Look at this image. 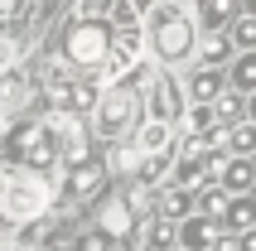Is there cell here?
I'll return each mask as SVG.
<instances>
[{
    "label": "cell",
    "mask_w": 256,
    "mask_h": 251,
    "mask_svg": "<svg viewBox=\"0 0 256 251\" xmlns=\"http://www.w3.org/2000/svg\"><path fill=\"white\" fill-rule=\"evenodd\" d=\"M140 39H145V48H150V58H160L164 68H179V63H188V58H194V48H198V24L188 20L184 5L160 0V5H150V10H145Z\"/></svg>",
    "instance_id": "obj_1"
},
{
    "label": "cell",
    "mask_w": 256,
    "mask_h": 251,
    "mask_svg": "<svg viewBox=\"0 0 256 251\" xmlns=\"http://www.w3.org/2000/svg\"><path fill=\"white\" fill-rule=\"evenodd\" d=\"M112 39H116L112 20H78V24H68L63 29V58H68V68L78 78H97L106 54H112Z\"/></svg>",
    "instance_id": "obj_2"
},
{
    "label": "cell",
    "mask_w": 256,
    "mask_h": 251,
    "mask_svg": "<svg viewBox=\"0 0 256 251\" xmlns=\"http://www.w3.org/2000/svg\"><path fill=\"white\" fill-rule=\"evenodd\" d=\"M92 116H97V130H102L106 140H121V136H130V130L140 126L145 102H140V92H136V87L112 82V87H102V97H97V106H92Z\"/></svg>",
    "instance_id": "obj_3"
},
{
    "label": "cell",
    "mask_w": 256,
    "mask_h": 251,
    "mask_svg": "<svg viewBox=\"0 0 256 251\" xmlns=\"http://www.w3.org/2000/svg\"><path fill=\"white\" fill-rule=\"evenodd\" d=\"M54 203V188L39 174H14L0 184V222H34Z\"/></svg>",
    "instance_id": "obj_4"
},
{
    "label": "cell",
    "mask_w": 256,
    "mask_h": 251,
    "mask_svg": "<svg viewBox=\"0 0 256 251\" xmlns=\"http://www.w3.org/2000/svg\"><path fill=\"white\" fill-rule=\"evenodd\" d=\"M145 116H155V121H179V116H184V87H179V82H174V78H170V72H155V78H150V87H145Z\"/></svg>",
    "instance_id": "obj_5"
},
{
    "label": "cell",
    "mask_w": 256,
    "mask_h": 251,
    "mask_svg": "<svg viewBox=\"0 0 256 251\" xmlns=\"http://www.w3.org/2000/svg\"><path fill=\"white\" fill-rule=\"evenodd\" d=\"M44 126H48V136H54L58 160H63V164H72V160H82V154H87V136H82V126H78V116L54 112Z\"/></svg>",
    "instance_id": "obj_6"
},
{
    "label": "cell",
    "mask_w": 256,
    "mask_h": 251,
    "mask_svg": "<svg viewBox=\"0 0 256 251\" xmlns=\"http://www.w3.org/2000/svg\"><path fill=\"white\" fill-rule=\"evenodd\" d=\"M97 227L102 232H106V237H130V232H136V208H130L126 203V194H112V198H102V208H97Z\"/></svg>",
    "instance_id": "obj_7"
},
{
    "label": "cell",
    "mask_w": 256,
    "mask_h": 251,
    "mask_svg": "<svg viewBox=\"0 0 256 251\" xmlns=\"http://www.w3.org/2000/svg\"><path fill=\"white\" fill-rule=\"evenodd\" d=\"M174 232H179V246H184V251H213L218 237H222V227H218L213 218H203V212L179 218V222H174Z\"/></svg>",
    "instance_id": "obj_8"
},
{
    "label": "cell",
    "mask_w": 256,
    "mask_h": 251,
    "mask_svg": "<svg viewBox=\"0 0 256 251\" xmlns=\"http://www.w3.org/2000/svg\"><path fill=\"white\" fill-rule=\"evenodd\" d=\"M97 97H102L97 78H78V82H63L54 92V106H58V112H68V116H82V112L97 106Z\"/></svg>",
    "instance_id": "obj_9"
},
{
    "label": "cell",
    "mask_w": 256,
    "mask_h": 251,
    "mask_svg": "<svg viewBox=\"0 0 256 251\" xmlns=\"http://www.w3.org/2000/svg\"><path fill=\"white\" fill-rule=\"evenodd\" d=\"M222 87H228V72H222V68H213V63H194L188 78H184V97L188 102H213Z\"/></svg>",
    "instance_id": "obj_10"
},
{
    "label": "cell",
    "mask_w": 256,
    "mask_h": 251,
    "mask_svg": "<svg viewBox=\"0 0 256 251\" xmlns=\"http://www.w3.org/2000/svg\"><path fill=\"white\" fill-rule=\"evenodd\" d=\"M228 194H252V184H256V154H228L222 164H218L213 174Z\"/></svg>",
    "instance_id": "obj_11"
},
{
    "label": "cell",
    "mask_w": 256,
    "mask_h": 251,
    "mask_svg": "<svg viewBox=\"0 0 256 251\" xmlns=\"http://www.w3.org/2000/svg\"><path fill=\"white\" fill-rule=\"evenodd\" d=\"M102 184H106V164H102V160L82 154V160H72V164H68V194L72 198H92Z\"/></svg>",
    "instance_id": "obj_12"
},
{
    "label": "cell",
    "mask_w": 256,
    "mask_h": 251,
    "mask_svg": "<svg viewBox=\"0 0 256 251\" xmlns=\"http://www.w3.org/2000/svg\"><path fill=\"white\" fill-rule=\"evenodd\" d=\"M130 145H136L140 154L170 150V145H174V126H170V121H155V116H145V121L130 130Z\"/></svg>",
    "instance_id": "obj_13"
},
{
    "label": "cell",
    "mask_w": 256,
    "mask_h": 251,
    "mask_svg": "<svg viewBox=\"0 0 256 251\" xmlns=\"http://www.w3.org/2000/svg\"><path fill=\"white\" fill-rule=\"evenodd\" d=\"M155 212H160V218H170V222L188 218V212H194V188L164 179V188H160V198H155Z\"/></svg>",
    "instance_id": "obj_14"
},
{
    "label": "cell",
    "mask_w": 256,
    "mask_h": 251,
    "mask_svg": "<svg viewBox=\"0 0 256 251\" xmlns=\"http://www.w3.org/2000/svg\"><path fill=\"white\" fill-rule=\"evenodd\" d=\"M179 246V232H174L170 218H160V212H150L140 227V251H174Z\"/></svg>",
    "instance_id": "obj_15"
},
{
    "label": "cell",
    "mask_w": 256,
    "mask_h": 251,
    "mask_svg": "<svg viewBox=\"0 0 256 251\" xmlns=\"http://www.w3.org/2000/svg\"><path fill=\"white\" fill-rule=\"evenodd\" d=\"M252 222H256V194H232L222 218H218V227L232 237V232H242V227H252Z\"/></svg>",
    "instance_id": "obj_16"
},
{
    "label": "cell",
    "mask_w": 256,
    "mask_h": 251,
    "mask_svg": "<svg viewBox=\"0 0 256 251\" xmlns=\"http://www.w3.org/2000/svg\"><path fill=\"white\" fill-rule=\"evenodd\" d=\"M237 14H242V0H198V24H203V34H208V29H228Z\"/></svg>",
    "instance_id": "obj_17"
},
{
    "label": "cell",
    "mask_w": 256,
    "mask_h": 251,
    "mask_svg": "<svg viewBox=\"0 0 256 251\" xmlns=\"http://www.w3.org/2000/svg\"><path fill=\"white\" fill-rule=\"evenodd\" d=\"M228 87H237V92H252L256 87V48H237V54L228 58Z\"/></svg>",
    "instance_id": "obj_18"
},
{
    "label": "cell",
    "mask_w": 256,
    "mask_h": 251,
    "mask_svg": "<svg viewBox=\"0 0 256 251\" xmlns=\"http://www.w3.org/2000/svg\"><path fill=\"white\" fill-rule=\"evenodd\" d=\"M232 54H237V48H232L228 29H208V39L194 48V58H198V63H213V68H228V58H232Z\"/></svg>",
    "instance_id": "obj_19"
},
{
    "label": "cell",
    "mask_w": 256,
    "mask_h": 251,
    "mask_svg": "<svg viewBox=\"0 0 256 251\" xmlns=\"http://www.w3.org/2000/svg\"><path fill=\"white\" fill-rule=\"evenodd\" d=\"M213 116H218V126H237L246 116V92H237V87H222L213 97Z\"/></svg>",
    "instance_id": "obj_20"
},
{
    "label": "cell",
    "mask_w": 256,
    "mask_h": 251,
    "mask_svg": "<svg viewBox=\"0 0 256 251\" xmlns=\"http://www.w3.org/2000/svg\"><path fill=\"white\" fill-rule=\"evenodd\" d=\"M228 154H256V121H237L228 126Z\"/></svg>",
    "instance_id": "obj_21"
},
{
    "label": "cell",
    "mask_w": 256,
    "mask_h": 251,
    "mask_svg": "<svg viewBox=\"0 0 256 251\" xmlns=\"http://www.w3.org/2000/svg\"><path fill=\"white\" fill-rule=\"evenodd\" d=\"M184 126H188V136H203L208 126H218L213 102H184Z\"/></svg>",
    "instance_id": "obj_22"
},
{
    "label": "cell",
    "mask_w": 256,
    "mask_h": 251,
    "mask_svg": "<svg viewBox=\"0 0 256 251\" xmlns=\"http://www.w3.org/2000/svg\"><path fill=\"white\" fill-rule=\"evenodd\" d=\"M24 92H29V87L14 78V68H10V72H0V112H5V116H10V112H20Z\"/></svg>",
    "instance_id": "obj_23"
},
{
    "label": "cell",
    "mask_w": 256,
    "mask_h": 251,
    "mask_svg": "<svg viewBox=\"0 0 256 251\" xmlns=\"http://www.w3.org/2000/svg\"><path fill=\"white\" fill-rule=\"evenodd\" d=\"M228 39H232V48H256V14H237L228 24Z\"/></svg>",
    "instance_id": "obj_24"
},
{
    "label": "cell",
    "mask_w": 256,
    "mask_h": 251,
    "mask_svg": "<svg viewBox=\"0 0 256 251\" xmlns=\"http://www.w3.org/2000/svg\"><path fill=\"white\" fill-rule=\"evenodd\" d=\"M106 10H112V29H140V20H136V5H130V0H112Z\"/></svg>",
    "instance_id": "obj_25"
},
{
    "label": "cell",
    "mask_w": 256,
    "mask_h": 251,
    "mask_svg": "<svg viewBox=\"0 0 256 251\" xmlns=\"http://www.w3.org/2000/svg\"><path fill=\"white\" fill-rule=\"evenodd\" d=\"M20 58H24V48H20V39H10V34H0V72L20 68Z\"/></svg>",
    "instance_id": "obj_26"
},
{
    "label": "cell",
    "mask_w": 256,
    "mask_h": 251,
    "mask_svg": "<svg viewBox=\"0 0 256 251\" xmlns=\"http://www.w3.org/2000/svg\"><path fill=\"white\" fill-rule=\"evenodd\" d=\"M106 246H112V237H106L102 227H97V232H87V237L78 242V251H106Z\"/></svg>",
    "instance_id": "obj_27"
},
{
    "label": "cell",
    "mask_w": 256,
    "mask_h": 251,
    "mask_svg": "<svg viewBox=\"0 0 256 251\" xmlns=\"http://www.w3.org/2000/svg\"><path fill=\"white\" fill-rule=\"evenodd\" d=\"M20 10H24V0H0V29L14 24V20H20Z\"/></svg>",
    "instance_id": "obj_28"
},
{
    "label": "cell",
    "mask_w": 256,
    "mask_h": 251,
    "mask_svg": "<svg viewBox=\"0 0 256 251\" xmlns=\"http://www.w3.org/2000/svg\"><path fill=\"white\" fill-rule=\"evenodd\" d=\"M72 242H78L72 232H58V237H48V242H44V251H72Z\"/></svg>",
    "instance_id": "obj_29"
},
{
    "label": "cell",
    "mask_w": 256,
    "mask_h": 251,
    "mask_svg": "<svg viewBox=\"0 0 256 251\" xmlns=\"http://www.w3.org/2000/svg\"><path fill=\"white\" fill-rule=\"evenodd\" d=\"M246 121H256V87L246 92Z\"/></svg>",
    "instance_id": "obj_30"
},
{
    "label": "cell",
    "mask_w": 256,
    "mask_h": 251,
    "mask_svg": "<svg viewBox=\"0 0 256 251\" xmlns=\"http://www.w3.org/2000/svg\"><path fill=\"white\" fill-rule=\"evenodd\" d=\"M242 10H246V14H256V0H242Z\"/></svg>",
    "instance_id": "obj_31"
},
{
    "label": "cell",
    "mask_w": 256,
    "mask_h": 251,
    "mask_svg": "<svg viewBox=\"0 0 256 251\" xmlns=\"http://www.w3.org/2000/svg\"><path fill=\"white\" fill-rule=\"evenodd\" d=\"M0 251H20V246H5V242H0Z\"/></svg>",
    "instance_id": "obj_32"
},
{
    "label": "cell",
    "mask_w": 256,
    "mask_h": 251,
    "mask_svg": "<svg viewBox=\"0 0 256 251\" xmlns=\"http://www.w3.org/2000/svg\"><path fill=\"white\" fill-rule=\"evenodd\" d=\"M174 251H184V246H174Z\"/></svg>",
    "instance_id": "obj_33"
},
{
    "label": "cell",
    "mask_w": 256,
    "mask_h": 251,
    "mask_svg": "<svg viewBox=\"0 0 256 251\" xmlns=\"http://www.w3.org/2000/svg\"><path fill=\"white\" fill-rule=\"evenodd\" d=\"M252 194H256V184H252Z\"/></svg>",
    "instance_id": "obj_34"
}]
</instances>
